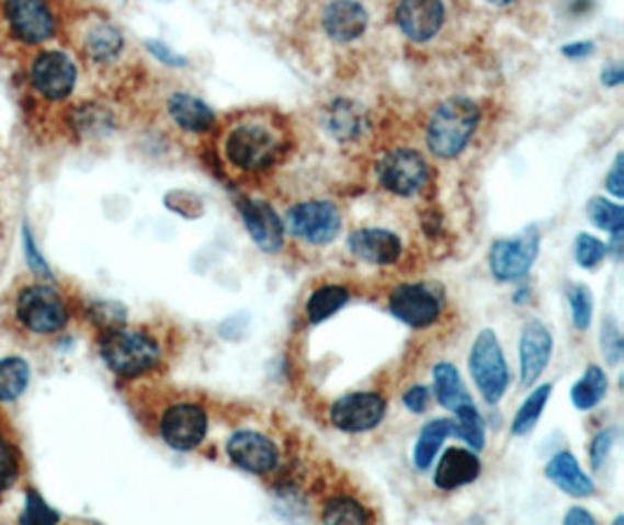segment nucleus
Returning a JSON list of instances; mask_svg holds the SVG:
<instances>
[{
  "label": "nucleus",
  "instance_id": "f257e3e1",
  "mask_svg": "<svg viewBox=\"0 0 624 525\" xmlns=\"http://www.w3.org/2000/svg\"><path fill=\"white\" fill-rule=\"evenodd\" d=\"M479 124V107L468 99H450L435 107L428 122L426 142L442 159L458 157Z\"/></svg>",
  "mask_w": 624,
  "mask_h": 525
},
{
  "label": "nucleus",
  "instance_id": "f03ea898",
  "mask_svg": "<svg viewBox=\"0 0 624 525\" xmlns=\"http://www.w3.org/2000/svg\"><path fill=\"white\" fill-rule=\"evenodd\" d=\"M101 355L105 359V365L120 376L146 374L155 369L159 357H162L155 339H150L148 334L122 332V330H111L109 336L103 339Z\"/></svg>",
  "mask_w": 624,
  "mask_h": 525
},
{
  "label": "nucleus",
  "instance_id": "7ed1b4c3",
  "mask_svg": "<svg viewBox=\"0 0 624 525\" xmlns=\"http://www.w3.org/2000/svg\"><path fill=\"white\" fill-rule=\"evenodd\" d=\"M281 152V142L276 134L264 124H241L235 132H229L225 140V155L229 164L241 171H260L274 164Z\"/></svg>",
  "mask_w": 624,
  "mask_h": 525
},
{
  "label": "nucleus",
  "instance_id": "20e7f679",
  "mask_svg": "<svg viewBox=\"0 0 624 525\" xmlns=\"http://www.w3.org/2000/svg\"><path fill=\"white\" fill-rule=\"evenodd\" d=\"M470 374L475 378L477 390L483 392L489 404H498L508 390V365L501 351V343L496 339V332L483 330L475 339L470 349Z\"/></svg>",
  "mask_w": 624,
  "mask_h": 525
},
{
  "label": "nucleus",
  "instance_id": "39448f33",
  "mask_svg": "<svg viewBox=\"0 0 624 525\" xmlns=\"http://www.w3.org/2000/svg\"><path fill=\"white\" fill-rule=\"evenodd\" d=\"M16 318L35 334H52L68 322V309L57 289L33 285L16 299Z\"/></svg>",
  "mask_w": 624,
  "mask_h": 525
},
{
  "label": "nucleus",
  "instance_id": "423d86ee",
  "mask_svg": "<svg viewBox=\"0 0 624 525\" xmlns=\"http://www.w3.org/2000/svg\"><path fill=\"white\" fill-rule=\"evenodd\" d=\"M285 229L299 241L311 246H326L337 239L342 229V215L328 202L297 204L285 215Z\"/></svg>",
  "mask_w": 624,
  "mask_h": 525
},
{
  "label": "nucleus",
  "instance_id": "0eeeda50",
  "mask_svg": "<svg viewBox=\"0 0 624 525\" xmlns=\"http://www.w3.org/2000/svg\"><path fill=\"white\" fill-rule=\"evenodd\" d=\"M538 248H541V237L536 229H526L522 233H517L514 239L496 241L489 252L491 274L501 283L524 278L533 262H536Z\"/></svg>",
  "mask_w": 624,
  "mask_h": 525
},
{
  "label": "nucleus",
  "instance_id": "6e6552de",
  "mask_svg": "<svg viewBox=\"0 0 624 525\" xmlns=\"http://www.w3.org/2000/svg\"><path fill=\"white\" fill-rule=\"evenodd\" d=\"M379 183L398 196H415L428 185L426 159L409 148L388 152L379 164Z\"/></svg>",
  "mask_w": 624,
  "mask_h": 525
},
{
  "label": "nucleus",
  "instance_id": "1a4fd4ad",
  "mask_svg": "<svg viewBox=\"0 0 624 525\" xmlns=\"http://www.w3.org/2000/svg\"><path fill=\"white\" fill-rule=\"evenodd\" d=\"M386 415V400L379 392H351L330 409V421L342 432H367L377 427Z\"/></svg>",
  "mask_w": 624,
  "mask_h": 525
},
{
  "label": "nucleus",
  "instance_id": "9d476101",
  "mask_svg": "<svg viewBox=\"0 0 624 525\" xmlns=\"http://www.w3.org/2000/svg\"><path fill=\"white\" fill-rule=\"evenodd\" d=\"M8 24L26 45H41L55 35V14L47 0H5Z\"/></svg>",
  "mask_w": 624,
  "mask_h": 525
},
{
  "label": "nucleus",
  "instance_id": "9b49d317",
  "mask_svg": "<svg viewBox=\"0 0 624 525\" xmlns=\"http://www.w3.org/2000/svg\"><path fill=\"white\" fill-rule=\"evenodd\" d=\"M78 68L61 52H43L31 66V84L35 92L49 101H61L73 92Z\"/></svg>",
  "mask_w": 624,
  "mask_h": 525
},
{
  "label": "nucleus",
  "instance_id": "f8f14e48",
  "mask_svg": "<svg viewBox=\"0 0 624 525\" xmlns=\"http://www.w3.org/2000/svg\"><path fill=\"white\" fill-rule=\"evenodd\" d=\"M208 430L206 411L200 404H173L164 411L159 432L164 442L175 450H192L197 448Z\"/></svg>",
  "mask_w": 624,
  "mask_h": 525
},
{
  "label": "nucleus",
  "instance_id": "ddd939ff",
  "mask_svg": "<svg viewBox=\"0 0 624 525\" xmlns=\"http://www.w3.org/2000/svg\"><path fill=\"white\" fill-rule=\"evenodd\" d=\"M390 313L409 328H431L442 313L440 299L426 285H398L388 297Z\"/></svg>",
  "mask_w": 624,
  "mask_h": 525
},
{
  "label": "nucleus",
  "instance_id": "4468645a",
  "mask_svg": "<svg viewBox=\"0 0 624 525\" xmlns=\"http://www.w3.org/2000/svg\"><path fill=\"white\" fill-rule=\"evenodd\" d=\"M229 460L251 475H266L279 465L276 444L256 430H239L227 442Z\"/></svg>",
  "mask_w": 624,
  "mask_h": 525
},
{
  "label": "nucleus",
  "instance_id": "2eb2a0df",
  "mask_svg": "<svg viewBox=\"0 0 624 525\" xmlns=\"http://www.w3.org/2000/svg\"><path fill=\"white\" fill-rule=\"evenodd\" d=\"M396 24L415 43L435 38L444 24L442 0H400L396 8Z\"/></svg>",
  "mask_w": 624,
  "mask_h": 525
},
{
  "label": "nucleus",
  "instance_id": "dca6fc26",
  "mask_svg": "<svg viewBox=\"0 0 624 525\" xmlns=\"http://www.w3.org/2000/svg\"><path fill=\"white\" fill-rule=\"evenodd\" d=\"M239 210L243 215V225L251 233L256 246L264 252H276L283 246V222L274 208L264 202H256V198H241Z\"/></svg>",
  "mask_w": 624,
  "mask_h": 525
},
{
  "label": "nucleus",
  "instance_id": "f3484780",
  "mask_svg": "<svg viewBox=\"0 0 624 525\" xmlns=\"http://www.w3.org/2000/svg\"><path fill=\"white\" fill-rule=\"evenodd\" d=\"M552 355V334L541 320H529L524 324L520 341V362H522V386L536 384L545 372Z\"/></svg>",
  "mask_w": 624,
  "mask_h": 525
},
{
  "label": "nucleus",
  "instance_id": "a211bd4d",
  "mask_svg": "<svg viewBox=\"0 0 624 525\" xmlns=\"http://www.w3.org/2000/svg\"><path fill=\"white\" fill-rule=\"evenodd\" d=\"M349 248L359 260L370 262V264H379V266H388L396 264L400 260L402 252V243L386 229H359L353 231L349 237Z\"/></svg>",
  "mask_w": 624,
  "mask_h": 525
},
{
  "label": "nucleus",
  "instance_id": "6ab92c4d",
  "mask_svg": "<svg viewBox=\"0 0 624 525\" xmlns=\"http://www.w3.org/2000/svg\"><path fill=\"white\" fill-rule=\"evenodd\" d=\"M324 28L334 43H351L367 28V10L355 0H332L324 12Z\"/></svg>",
  "mask_w": 624,
  "mask_h": 525
},
{
  "label": "nucleus",
  "instance_id": "aec40b11",
  "mask_svg": "<svg viewBox=\"0 0 624 525\" xmlns=\"http://www.w3.org/2000/svg\"><path fill=\"white\" fill-rule=\"evenodd\" d=\"M479 472H483V463L475 456V450L468 448H447L440 458L433 481L442 491H454L466 483H473Z\"/></svg>",
  "mask_w": 624,
  "mask_h": 525
},
{
  "label": "nucleus",
  "instance_id": "412c9836",
  "mask_svg": "<svg viewBox=\"0 0 624 525\" xmlns=\"http://www.w3.org/2000/svg\"><path fill=\"white\" fill-rule=\"evenodd\" d=\"M547 479L559 486V491L574 495V498H590L594 495V481L582 472V467L578 465L576 456L561 450L555 458H552L545 467Z\"/></svg>",
  "mask_w": 624,
  "mask_h": 525
},
{
  "label": "nucleus",
  "instance_id": "4be33fe9",
  "mask_svg": "<svg viewBox=\"0 0 624 525\" xmlns=\"http://www.w3.org/2000/svg\"><path fill=\"white\" fill-rule=\"evenodd\" d=\"M169 115L183 132L190 134H204L211 129L213 122H216V113H213L204 101L185 92H178L169 99Z\"/></svg>",
  "mask_w": 624,
  "mask_h": 525
},
{
  "label": "nucleus",
  "instance_id": "5701e85b",
  "mask_svg": "<svg viewBox=\"0 0 624 525\" xmlns=\"http://www.w3.org/2000/svg\"><path fill=\"white\" fill-rule=\"evenodd\" d=\"M450 434H456V423L450 419H438L431 421L428 425H423L417 446H415V465L417 469H428L433 465L438 450L442 446V442L450 437Z\"/></svg>",
  "mask_w": 624,
  "mask_h": 525
},
{
  "label": "nucleus",
  "instance_id": "b1692460",
  "mask_svg": "<svg viewBox=\"0 0 624 525\" xmlns=\"http://www.w3.org/2000/svg\"><path fill=\"white\" fill-rule=\"evenodd\" d=\"M433 378H435V397L444 409L454 411L461 404L473 402L466 386L461 381L458 369L450 365V362H440V365L433 369Z\"/></svg>",
  "mask_w": 624,
  "mask_h": 525
},
{
  "label": "nucleus",
  "instance_id": "393cba45",
  "mask_svg": "<svg viewBox=\"0 0 624 525\" xmlns=\"http://www.w3.org/2000/svg\"><path fill=\"white\" fill-rule=\"evenodd\" d=\"M605 392H609V376L603 374L601 367L592 365L587 367L580 381L574 386V390H570V400H574L576 409L590 411L603 400Z\"/></svg>",
  "mask_w": 624,
  "mask_h": 525
},
{
  "label": "nucleus",
  "instance_id": "a878e982",
  "mask_svg": "<svg viewBox=\"0 0 624 525\" xmlns=\"http://www.w3.org/2000/svg\"><path fill=\"white\" fill-rule=\"evenodd\" d=\"M349 301V289L342 285H324L307 301V318L311 324H318L334 316L340 309H344Z\"/></svg>",
  "mask_w": 624,
  "mask_h": 525
},
{
  "label": "nucleus",
  "instance_id": "bb28decb",
  "mask_svg": "<svg viewBox=\"0 0 624 525\" xmlns=\"http://www.w3.org/2000/svg\"><path fill=\"white\" fill-rule=\"evenodd\" d=\"M330 134L340 140H351L363 132V111L351 101H337L328 113Z\"/></svg>",
  "mask_w": 624,
  "mask_h": 525
},
{
  "label": "nucleus",
  "instance_id": "cd10ccee",
  "mask_svg": "<svg viewBox=\"0 0 624 525\" xmlns=\"http://www.w3.org/2000/svg\"><path fill=\"white\" fill-rule=\"evenodd\" d=\"M29 386V365L22 357L0 359V402L16 400Z\"/></svg>",
  "mask_w": 624,
  "mask_h": 525
},
{
  "label": "nucleus",
  "instance_id": "c85d7f7f",
  "mask_svg": "<svg viewBox=\"0 0 624 525\" xmlns=\"http://www.w3.org/2000/svg\"><path fill=\"white\" fill-rule=\"evenodd\" d=\"M84 47H87V54L92 59L111 61L122 52V35L117 28H113L109 24H99L97 28L87 33Z\"/></svg>",
  "mask_w": 624,
  "mask_h": 525
},
{
  "label": "nucleus",
  "instance_id": "c756f323",
  "mask_svg": "<svg viewBox=\"0 0 624 525\" xmlns=\"http://www.w3.org/2000/svg\"><path fill=\"white\" fill-rule=\"evenodd\" d=\"M549 395H552V386L545 384L526 397L524 404L520 407V411H517L514 421H512V434H517V437H524V434L533 430V425L538 423L541 413L549 400Z\"/></svg>",
  "mask_w": 624,
  "mask_h": 525
},
{
  "label": "nucleus",
  "instance_id": "7c9ffc66",
  "mask_svg": "<svg viewBox=\"0 0 624 525\" xmlns=\"http://www.w3.org/2000/svg\"><path fill=\"white\" fill-rule=\"evenodd\" d=\"M456 411V434L466 440L475 450L485 448V421L483 415L477 413L475 404H461L454 409Z\"/></svg>",
  "mask_w": 624,
  "mask_h": 525
},
{
  "label": "nucleus",
  "instance_id": "2f4dec72",
  "mask_svg": "<svg viewBox=\"0 0 624 525\" xmlns=\"http://www.w3.org/2000/svg\"><path fill=\"white\" fill-rule=\"evenodd\" d=\"M372 516L363 504H359L351 498H337L330 500L324 510V521L326 523H365Z\"/></svg>",
  "mask_w": 624,
  "mask_h": 525
},
{
  "label": "nucleus",
  "instance_id": "473e14b6",
  "mask_svg": "<svg viewBox=\"0 0 624 525\" xmlns=\"http://www.w3.org/2000/svg\"><path fill=\"white\" fill-rule=\"evenodd\" d=\"M587 213H590L592 222H594L599 229L617 233V231H622V227H624L622 206H617V204H613V202H605V198H601V196H594V198H592L590 206H587Z\"/></svg>",
  "mask_w": 624,
  "mask_h": 525
},
{
  "label": "nucleus",
  "instance_id": "72a5a7b5",
  "mask_svg": "<svg viewBox=\"0 0 624 525\" xmlns=\"http://www.w3.org/2000/svg\"><path fill=\"white\" fill-rule=\"evenodd\" d=\"M568 301H570V313H574V324L578 330H587L592 322V311L594 301L592 293L585 285H574L568 289Z\"/></svg>",
  "mask_w": 624,
  "mask_h": 525
},
{
  "label": "nucleus",
  "instance_id": "f704fd0d",
  "mask_svg": "<svg viewBox=\"0 0 624 525\" xmlns=\"http://www.w3.org/2000/svg\"><path fill=\"white\" fill-rule=\"evenodd\" d=\"M605 252H609V246L590 233H580L576 241V260L582 269H594L605 258Z\"/></svg>",
  "mask_w": 624,
  "mask_h": 525
},
{
  "label": "nucleus",
  "instance_id": "c9c22d12",
  "mask_svg": "<svg viewBox=\"0 0 624 525\" xmlns=\"http://www.w3.org/2000/svg\"><path fill=\"white\" fill-rule=\"evenodd\" d=\"M16 475H20V460H16L14 448L0 440V493L16 481Z\"/></svg>",
  "mask_w": 624,
  "mask_h": 525
},
{
  "label": "nucleus",
  "instance_id": "e433bc0d",
  "mask_svg": "<svg viewBox=\"0 0 624 525\" xmlns=\"http://www.w3.org/2000/svg\"><path fill=\"white\" fill-rule=\"evenodd\" d=\"M601 349H603V357H609L611 365L620 359L622 355V336L615 320H605L603 330H601Z\"/></svg>",
  "mask_w": 624,
  "mask_h": 525
},
{
  "label": "nucleus",
  "instance_id": "4c0bfd02",
  "mask_svg": "<svg viewBox=\"0 0 624 525\" xmlns=\"http://www.w3.org/2000/svg\"><path fill=\"white\" fill-rule=\"evenodd\" d=\"M615 437H617V432L615 427H609V430H601L597 437L592 440V448H590V458H592V467L594 469H601V465L605 463V458L611 456V448L615 444Z\"/></svg>",
  "mask_w": 624,
  "mask_h": 525
},
{
  "label": "nucleus",
  "instance_id": "58836bf2",
  "mask_svg": "<svg viewBox=\"0 0 624 525\" xmlns=\"http://www.w3.org/2000/svg\"><path fill=\"white\" fill-rule=\"evenodd\" d=\"M33 521H38V523H55V521H57V514L49 512L47 506L31 493V495H29V510H26V514H24V523H33Z\"/></svg>",
  "mask_w": 624,
  "mask_h": 525
},
{
  "label": "nucleus",
  "instance_id": "ea45409f",
  "mask_svg": "<svg viewBox=\"0 0 624 525\" xmlns=\"http://www.w3.org/2000/svg\"><path fill=\"white\" fill-rule=\"evenodd\" d=\"M402 402L412 413H423L428 402H431V392H428V388H423V386H415L405 392Z\"/></svg>",
  "mask_w": 624,
  "mask_h": 525
},
{
  "label": "nucleus",
  "instance_id": "a19ab883",
  "mask_svg": "<svg viewBox=\"0 0 624 525\" xmlns=\"http://www.w3.org/2000/svg\"><path fill=\"white\" fill-rule=\"evenodd\" d=\"M148 49L155 54V57L159 61H164L169 66H185V59L183 57H178V54H173L164 43H148Z\"/></svg>",
  "mask_w": 624,
  "mask_h": 525
},
{
  "label": "nucleus",
  "instance_id": "79ce46f5",
  "mask_svg": "<svg viewBox=\"0 0 624 525\" xmlns=\"http://www.w3.org/2000/svg\"><path fill=\"white\" fill-rule=\"evenodd\" d=\"M622 164H624V157L622 155H617V159H615V164H613V169H611V175L605 178V187H609V192L611 194H615V196H622L624 194V183H622Z\"/></svg>",
  "mask_w": 624,
  "mask_h": 525
},
{
  "label": "nucleus",
  "instance_id": "37998d69",
  "mask_svg": "<svg viewBox=\"0 0 624 525\" xmlns=\"http://www.w3.org/2000/svg\"><path fill=\"white\" fill-rule=\"evenodd\" d=\"M592 52H594L592 43H570L564 47V54L568 59H585V57H590Z\"/></svg>",
  "mask_w": 624,
  "mask_h": 525
},
{
  "label": "nucleus",
  "instance_id": "c03bdc74",
  "mask_svg": "<svg viewBox=\"0 0 624 525\" xmlns=\"http://www.w3.org/2000/svg\"><path fill=\"white\" fill-rule=\"evenodd\" d=\"M622 80H624V70H622L620 64H615V66L603 70L601 82H603L605 87H617V84H622Z\"/></svg>",
  "mask_w": 624,
  "mask_h": 525
},
{
  "label": "nucleus",
  "instance_id": "a18cd8bd",
  "mask_svg": "<svg viewBox=\"0 0 624 525\" xmlns=\"http://www.w3.org/2000/svg\"><path fill=\"white\" fill-rule=\"evenodd\" d=\"M564 523H574V525H590L594 523L592 514H587L585 510H580V506H574L566 516H564Z\"/></svg>",
  "mask_w": 624,
  "mask_h": 525
},
{
  "label": "nucleus",
  "instance_id": "49530a36",
  "mask_svg": "<svg viewBox=\"0 0 624 525\" xmlns=\"http://www.w3.org/2000/svg\"><path fill=\"white\" fill-rule=\"evenodd\" d=\"M485 3H489V5H498V8H503V5H510V3H514V0H485Z\"/></svg>",
  "mask_w": 624,
  "mask_h": 525
}]
</instances>
